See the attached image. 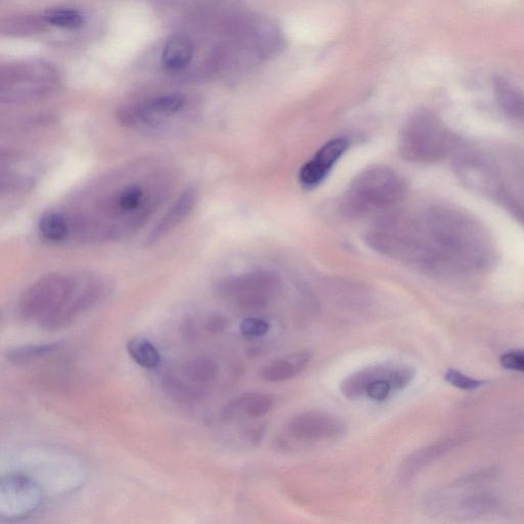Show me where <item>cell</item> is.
Masks as SVG:
<instances>
[{"label":"cell","mask_w":524,"mask_h":524,"mask_svg":"<svg viewBox=\"0 0 524 524\" xmlns=\"http://www.w3.org/2000/svg\"><path fill=\"white\" fill-rule=\"evenodd\" d=\"M61 345V343L56 342L17 347L8 352L7 360L16 366L26 365L39 358L56 353L59 351Z\"/></svg>","instance_id":"cell-25"},{"label":"cell","mask_w":524,"mask_h":524,"mask_svg":"<svg viewBox=\"0 0 524 524\" xmlns=\"http://www.w3.org/2000/svg\"><path fill=\"white\" fill-rule=\"evenodd\" d=\"M348 148L345 139L337 138L326 143L315 156L305 164L299 173L303 188L312 190L320 186Z\"/></svg>","instance_id":"cell-14"},{"label":"cell","mask_w":524,"mask_h":524,"mask_svg":"<svg viewBox=\"0 0 524 524\" xmlns=\"http://www.w3.org/2000/svg\"><path fill=\"white\" fill-rule=\"evenodd\" d=\"M366 243L386 257L439 278L483 274L497 260L488 229L468 211L450 204L387 212L368 231Z\"/></svg>","instance_id":"cell-1"},{"label":"cell","mask_w":524,"mask_h":524,"mask_svg":"<svg viewBox=\"0 0 524 524\" xmlns=\"http://www.w3.org/2000/svg\"><path fill=\"white\" fill-rule=\"evenodd\" d=\"M502 367L510 371L524 373V349H512L500 359Z\"/></svg>","instance_id":"cell-30"},{"label":"cell","mask_w":524,"mask_h":524,"mask_svg":"<svg viewBox=\"0 0 524 524\" xmlns=\"http://www.w3.org/2000/svg\"><path fill=\"white\" fill-rule=\"evenodd\" d=\"M274 399L264 393L248 392L232 400L224 409L227 421L240 418H261L271 412Z\"/></svg>","instance_id":"cell-16"},{"label":"cell","mask_w":524,"mask_h":524,"mask_svg":"<svg viewBox=\"0 0 524 524\" xmlns=\"http://www.w3.org/2000/svg\"><path fill=\"white\" fill-rule=\"evenodd\" d=\"M415 371L409 366H392L388 381L393 390H402L406 388L414 379Z\"/></svg>","instance_id":"cell-27"},{"label":"cell","mask_w":524,"mask_h":524,"mask_svg":"<svg viewBox=\"0 0 524 524\" xmlns=\"http://www.w3.org/2000/svg\"><path fill=\"white\" fill-rule=\"evenodd\" d=\"M42 502L37 484L24 474L3 477L0 488V517L8 521L19 520L32 514Z\"/></svg>","instance_id":"cell-10"},{"label":"cell","mask_w":524,"mask_h":524,"mask_svg":"<svg viewBox=\"0 0 524 524\" xmlns=\"http://www.w3.org/2000/svg\"><path fill=\"white\" fill-rule=\"evenodd\" d=\"M71 277L51 274L43 276L20 297V317L39 326L45 323L60 307L70 284Z\"/></svg>","instance_id":"cell-9"},{"label":"cell","mask_w":524,"mask_h":524,"mask_svg":"<svg viewBox=\"0 0 524 524\" xmlns=\"http://www.w3.org/2000/svg\"><path fill=\"white\" fill-rule=\"evenodd\" d=\"M269 324L258 319L245 320L241 325V332L246 337L264 336L269 331Z\"/></svg>","instance_id":"cell-31"},{"label":"cell","mask_w":524,"mask_h":524,"mask_svg":"<svg viewBox=\"0 0 524 524\" xmlns=\"http://www.w3.org/2000/svg\"><path fill=\"white\" fill-rule=\"evenodd\" d=\"M391 390L393 389L387 375L373 382L367 389L366 396L372 401L383 402L389 398Z\"/></svg>","instance_id":"cell-29"},{"label":"cell","mask_w":524,"mask_h":524,"mask_svg":"<svg viewBox=\"0 0 524 524\" xmlns=\"http://www.w3.org/2000/svg\"><path fill=\"white\" fill-rule=\"evenodd\" d=\"M445 380L451 385L467 391L475 390L479 387H482L486 383L483 380L474 379L455 369H449L445 373Z\"/></svg>","instance_id":"cell-28"},{"label":"cell","mask_w":524,"mask_h":524,"mask_svg":"<svg viewBox=\"0 0 524 524\" xmlns=\"http://www.w3.org/2000/svg\"><path fill=\"white\" fill-rule=\"evenodd\" d=\"M193 57V41L186 35H174L165 43L162 63L167 70L179 72L191 64Z\"/></svg>","instance_id":"cell-20"},{"label":"cell","mask_w":524,"mask_h":524,"mask_svg":"<svg viewBox=\"0 0 524 524\" xmlns=\"http://www.w3.org/2000/svg\"><path fill=\"white\" fill-rule=\"evenodd\" d=\"M196 204V193L192 189L184 192L176 202L169 208L161 221L157 224L148 239L154 243L166 236L171 230L177 228L185 218L192 212Z\"/></svg>","instance_id":"cell-18"},{"label":"cell","mask_w":524,"mask_h":524,"mask_svg":"<svg viewBox=\"0 0 524 524\" xmlns=\"http://www.w3.org/2000/svg\"><path fill=\"white\" fill-rule=\"evenodd\" d=\"M283 30L298 45L318 46L332 37L336 25L325 15L302 13L287 17L283 22Z\"/></svg>","instance_id":"cell-12"},{"label":"cell","mask_w":524,"mask_h":524,"mask_svg":"<svg viewBox=\"0 0 524 524\" xmlns=\"http://www.w3.org/2000/svg\"><path fill=\"white\" fill-rule=\"evenodd\" d=\"M459 182L501 206L524 227V147L477 145L464 141L452 157Z\"/></svg>","instance_id":"cell-2"},{"label":"cell","mask_w":524,"mask_h":524,"mask_svg":"<svg viewBox=\"0 0 524 524\" xmlns=\"http://www.w3.org/2000/svg\"><path fill=\"white\" fill-rule=\"evenodd\" d=\"M163 176L123 177L101 188L99 196L68 218L71 232L99 240L114 239L139 228L162 198Z\"/></svg>","instance_id":"cell-3"},{"label":"cell","mask_w":524,"mask_h":524,"mask_svg":"<svg viewBox=\"0 0 524 524\" xmlns=\"http://www.w3.org/2000/svg\"><path fill=\"white\" fill-rule=\"evenodd\" d=\"M59 81L56 68L45 61L10 63L0 70V100L7 104L39 100L53 93Z\"/></svg>","instance_id":"cell-6"},{"label":"cell","mask_w":524,"mask_h":524,"mask_svg":"<svg viewBox=\"0 0 524 524\" xmlns=\"http://www.w3.org/2000/svg\"><path fill=\"white\" fill-rule=\"evenodd\" d=\"M280 289L279 278L268 271H255L232 277L220 287L225 299L246 311L265 309Z\"/></svg>","instance_id":"cell-8"},{"label":"cell","mask_w":524,"mask_h":524,"mask_svg":"<svg viewBox=\"0 0 524 524\" xmlns=\"http://www.w3.org/2000/svg\"><path fill=\"white\" fill-rule=\"evenodd\" d=\"M463 143L439 117L419 112L405 123L399 140V151L407 161L433 164L452 158Z\"/></svg>","instance_id":"cell-5"},{"label":"cell","mask_w":524,"mask_h":524,"mask_svg":"<svg viewBox=\"0 0 524 524\" xmlns=\"http://www.w3.org/2000/svg\"><path fill=\"white\" fill-rule=\"evenodd\" d=\"M345 425L337 417L321 411H307L293 416L288 423V432L294 439L303 442H320L338 438Z\"/></svg>","instance_id":"cell-11"},{"label":"cell","mask_w":524,"mask_h":524,"mask_svg":"<svg viewBox=\"0 0 524 524\" xmlns=\"http://www.w3.org/2000/svg\"><path fill=\"white\" fill-rule=\"evenodd\" d=\"M187 105V98L181 94H169L146 100L122 111L121 119L129 125H156L169 117L179 114Z\"/></svg>","instance_id":"cell-13"},{"label":"cell","mask_w":524,"mask_h":524,"mask_svg":"<svg viewBox=\"0 0 524 524\" xmlns=\"http://www.w3.org/2000/svg\"><path fill=\"white\" fill-rule=\"evenodd\" d=\"M104 282L95 275L71 276L66 295L59 309L40 327L57 331L69 327L85 312L91 310L104 297Z\"/></svg>","instance_id":"cell-7"},{"label":"cell","mask_w":524,"mask_h":524,"mask_svg":"<svg viewBox=\"0 0 524 524\" xmlns=\"http://www.w3.org/2000/svg\"><path fill=\"white\" fill-rule=\"evenodd\" d=\"M183 374L182 380L205 393V387L217 379L218 366L212 359L197 358L185 365Z\"/></svg>","instance_id":"cell-21"},{"label":"cell","mask_w":524,"mask_h":524,"mask_svg":"<svg viewBox=\"0 0 524 524\" xmlns=\"http://www.w3.org/2000/svg\"><path fill=\"white\" fill-rule=\"evenodd\" d=\"M311 359L310 352H298L266 365L260 370L259 376L270 383L284 382L299 375L309 365Z\"/></svg>","instance_id":"cell-17"},{"label":"cell","mask_w":524,"mask_h":524,"mask_svg":"<svg viewBox=\"0 0 524 524\" xmlns=\"http://www.w3.org/2000/svg\"><path fill=\"white\" fill-rule=\"evenodd\" d=\"M39 232L47 241L59 243L71 234L68 218L61 213L49 212L41 217Z\"/></svg>","instance_id":"cell-24"},{"label":"cell","mask_w":524,"mask_h":524,"mask_svg":"<svg viewBox=\"0 0 524 524\" xmlns=\"http://www.w3.org/2000/svg\"><path fill=\"white\" fill-rule=\"evenodd\" d=\"M493 87L500 111L510 122L524 129V92L503 77H496Z\"/></svg>","instance_id":"cell-15"},{"label":"cell","mask_w":524,"mask_h":524,"mask_svg":"<svg viewBox=\"0 0 524 524\" xmlns=\"http://www.w3.org/2000/svg\"><path fill=\"white\" fill-rule=\"evenodd\" d=\"M391 367L388 364H378L349 375L340 384L342 395L348 400L364 397L369 386L376 380L386 377Z\"/></svg>","instance_id":"cell-19"},{"label":"cell","mask_w":524,"mask_h":524,"mask_svg":"<svg viewBox=\"0 0 524 524\" xmlns=\"http://www.w3.org/2000/svg\"><path fill=\"white\" fill-rule=\"evenodd\" d=\"M49 25L43 16H15L2 23V33L12 37H27L39 34Z\"/></svg>","instance_id":"cell-22"},{"label":"cell","mask_w":524,"mask_h":524,"mask_svg":"<svg viewBox=\"0 0 524 524\" xmlns=\"http://www.w3.org/2000/svg\"><path fill=\"white\" fill-rule=\"evenodd\" d=\"M127 352L139 366L153 370L159 367L161 356L156 346L147 338L134 337L127 342Z\"/></svg>","instance_id":"cell-23"},{"label":"cell","mask_w":524,"mask_h":524,"mask_svg":"<svg viewBox=\"0 0 524 524\" xmlns=\"http://www.w3.org/2000/svg\"><path fill=\"white\" fill-rule=\"evenodd\" d=\"M407 185L399 172L374 166L361 172L340 199L339 209L348 218L387 213L405 198Z\"/></svg>","instance_id":"cell-4"},{"label":"cell","mask_w":524,"mask_h":524,"mask_svg":"<svg viewBox=\"0 0 524 524\" xmlns=\"http://www.w3.org/2000/svg\"><path fill=\"white\" fill-rule=\"evenodd\" d=\"M43 17H45L49 25L62 29H78L84 24V17L79 11L74 9H53L46 12Z\"/></svg>","instance_id":"cell-26"}]
</instances>
